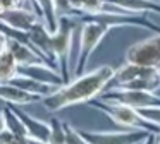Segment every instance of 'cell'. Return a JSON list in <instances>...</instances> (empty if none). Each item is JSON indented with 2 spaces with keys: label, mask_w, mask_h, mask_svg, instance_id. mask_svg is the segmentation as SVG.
Wrapping results in <instances>:
<instances>
[{
  "label": "cell",
  "mask_w": 160,
  "mask_h": 144,
  "mask_svg": "<svg viewBox=\"0 0 160 144\" xmlns=\"http://www.w3.org/2000/svg\"><path fill=\"white\" fill-rule=\"evenodd\" d=\"M103 101H114L122 105L132 106V108H160V96L152 91H141V89H124V88H110L102 93Z\"/></svg>",
  "instance_id": "cell-5"
},
{
  "label": "cell",
  "mask_w": 160,
  "mask_h": 144,
  "mask_svg": "<svg viewBox=\"0 0 160 144\" xmlns=\"http://www.w3.org/2000/svg\"><path fill=\"white\" fill-rule=\"evenodd\" d=\"M26 0H0L2 9H14V7H22Z\"/></svg>",
  "instance_id": "cell-25"
},
{
  "label": "cell",
  "mask_w": 160,
  "mask_h": 144,
  "mask_svg": "<svg viewBox=\"0 0 160 144\" xmlns=\"http://www.w3.org/2000/svg\"><path fill=\"white\" fill-rule=\"evenodd\" d=\"M105 0H84V5L81 12L84 14H100L105 12Z\"/></svg>",
  "instance_id": "cell-23"
},
{
  "label": "cell",
  "mask_w": 160,
  "mask_h": 144,
  "mask_svg": "<svg viewBox=\"0 0 160 144\" xmlns=\"http://www.w3.org/2000/svg\"><path fill=\"white\" fill-rule=\"evenodd\" d=\"M2 10H4V9H2V3H0V14H2Z\"/></svg>",
  "instance_id": "cell-32"
},
{
  "label": "cell",
  "mask_w": 160,
  "mask_h": 144,
  "mask_svg": "<svg viewBox=\"0 0 160 144\" xmlns=\"http://www.w3.org/2000/svg\"><path fill=\"white\" fill-rule=\"evenodd\" d=\"M76 17L62 16L59 17V26L52 33V48L59 62V72L64 81H71V50H72L74 31H76Z\"/></svg>",
  "instance_id": "cell-3"
},
{
  "label": "cell",
  "mask_w": 160,
  "mask_h": 144,
  "mask_svg": "<svg viewBox=\"0 0 160 144\" xmlns=\"http://www.w3.org/2000/svg\"><path fill=\"white\" fill-rule=\"evenodd\" d=\"M19 74V64L16 57L9 50H5L0 55V84L11 82Z\"/></svg>",
  "instance_id": "cell-17"
},
{
  "label": "cell",
  "mask_w": 160,
  "mask_h": 144,
  "mask_svg": "<svg viewBox=\"0 0 160 144\" xmlns=\"http://www.w3.org/2000/svg\"><path fill=\"white\" fill-rule=\"evenodd\" d=\"M29 2H31L35 12L40 16V19L47 24L50 33H53L59 26V16L53 7V0H29Z\"/></svg>",
  "instance_id": "cell-14"
},
{
  "label": "cell",
  "mask_w": 160,
  "mask_h": 144,
  "mask_svg": "<svg viewBox=\"0 0 160 144\" xmlns=\"http://www.w3.org/2000/svg\"><path fill=\"white\" fill-rule=\"evenodd\" d=\"M19 74L28 75V77L35 79V81L53 86V88H59V86L66 84V81L60 75V72L55 67L48 65L47 62H38V64H31V65H21L19 67Z\"/></svg>",
  "instance_id": "cell-9"
},
{
  "label": "cell",
  "mask_w": 160,
  "mask_h": 144,
  "mask_svg": "<svg viewBox=\"0 0 160 144\" xmlns=\"http://www.w3.org/2000/svg\"><path fill=\"white\" fill-rule=\"evenodd\" d=\"M157 69H158V77H160V65H158V67H157Z\"/></svg>",
  "instance_id": "cell-33"
},
{
  "label": "cell",
  "mask_w": 160,
  "mask_h": 144,
  "mask_svg": "<svg viewBox=\"0 0 160 144\" xmlns=\"http://www.w3.org/2000/svg\"><path fill=\"white\" fill-rule=\"evenodd\" d=\"M64 129H66V144H88L83 134L74 129L69 122H64Z\"/></svg>",
  "instance_id": "cell-20"
},
{
  "label": "cell",
  "mask_w": 160,
  "mask_h": 144,
  "mask_svg": "<svg viewBox=\"0 0 160 144\" xmlns=\"http://www.w3.org/2000/svg\"><path fill=\"white\" fill-rule=\"evenodd\" d=\"M138 112L141 113V117L145 120H148L150 123L160 127V108H158V106H152V108H139Z\"/></svg>",
  "instance_id": "cell-22"
},
{
  "label": "cell",
  "mask_w": 160,
  "mask_h": 144,
  "mask_svg": "<svg viewBox=\"0 0 160 144\" xmlns=\"http://www.w3.org/2000/svg\"><path fill=\"white\" fill-rule=\"evenodd\" d=\"M71 2V5H72V9L76 10L78 14L81 12V10H83V5H84V0H69ZM78 17V16H76Z\"/></svg>",
  "instance_id": "cell-26"
},
{
  "label": "cell",
  "mask_w": 160,
  "mask_h": 144,
  "mask_svg": "<svg viewBox=\"0 0 160 144\" xmlns=\"http://www.w3.org/2000/svg\"><path fill=\"white\" fill-rule=\"evenodd\" d=\"M11 105V103H9ZM11 108L18 113V117L22 120L26 130H28V136L33 137V139H42V141H48V136H50V123L48 122H43L40 118H35L31 117L29 113L22 112L19 108V105H11Z\"/></svg>",
  "instance_id": "cell-11"
},
{
  "label": "cell",
  "mask_w": 160,
  "mask_h": 144,
  "mask_svg": "<svg viewBox=\"0 0 160 144\" xmlns=\"http://www.w3.org/2000/svg\"><path fill=\"white\" fill-rule=\"evenodd\" d=\"M12 84L14 86H18V88H21V89H24V91H28V93H31V94H38V96H47V94H50V93L53 91V86H48V84H43V82H38V81H35V79H31V77H28V75H22V74H18L14 79H12Z\"/></svg>",
  "instance_id": "cell-16"
},
{
  "label": "cell",
  "mask_w": 160,
  "mask_h": 144,
  "mask_svg": "<svg viewBox=\"0 0 160 144\" xmlns=\"http://www.w3.org/2000/svg\"><path fill=\"white\" fill-rule=\"evenodd\" d=\"M88 105L97 108L98 112L105 113L114 123L124 127V129H141L153 134H157L160 130V127L145 120L141 117V113L132 106L122 105V103H114V101H103V99H90Z\"/></svg>",
  "instance_id": "cell-2"
},
{
  "label": "cell",
  "mask_w": 160,
  "mask_h": 144,
  "mask_svg": "<svg viewBox=\"0 0 160 144\" xmlns=\"http://www.w3.org/2000/svg\"><path fill=\"white\" fill-rule=\"evenodd\" d=\"M155 136H157V134H150V136L146 137L141 144H155Z\"/></svg>",
  "instance_id": "cell-30"
},
{
  "label": "cell",
  "mask_w": 160,
  "mask_h": 144,
  "mask_svg": "<svg viewBox=\"0 0 160 144\" xmlns=\"http://www.w3.org/2000/svg\"><path fill=\"white\" fill-rule=\"evenodd\" d=\"M5 50H7V38L0 34V55L4 53Z\"/></svg>",
  "instance_id": "cell-28"
},
{
  "label": "cell",
  "mask_w": 160,
  "mask_h": 144,
  "mask_svg": "<svg viewBox=\"0 0 160 144\" xmlns=\"http://www.w3.org/2000/svg\"><path fill=\"white\" fill-rule=\"evenodd\" d=\"M29 137H18L9 130H4L0 134V144H28Z\"/></svg>",
  "instance_id": "cell-24"
},
{
  "label": "cell",
  "mask_w": 160,
  "mask_h": 144,
  "mask_svg": "<svg viewBox=\"0 0 160 144\" xmlns=\"http://www.w3.org/2000/svg\"><path fill=\"white\" fill-rule=\"evenodd\" d=\"M0 21L9 24L11 27L19 31H29L40 19L35 10H29L26 7H14V9H4L0 14Z\"/></svg>",
  "instance_id": "cell-10"
},
{
  "label": "cell",
  "mask_w": 160,
  "mask_h": 144,
  "mask_svg": "<svg viewBox=\"0 0 160 144\" xmlns=\"http://www.w3.org/2000/svg\"><path fill=\"white\" fill-rule=\"evenodd\" d=\"M7 130V122H5V115H4V110H0V134Z\"/></svg>",
  "instance_id": "cell-27"
},
{
  "label": "cell",
  "mask_w": 160,
  "mask_h": 144,
  "mask_svg": "<svg viewBox=\"0 0 160 144\" xmlns=\"http://www.w3.org/2000/svg\"><path fill=\"white\" fill-rule=\"evenodd\" d=\"M53 7H55V12L59 17L62 16H69V17H76L78 12L72 9L69 0H53Z\"/></svg>",
  "instance_id": "cell-21"
},
{
  "label": "cell",
  "mask_w": 160,
  "mask_h": 144,
  "mask_svg": "<svg viewBox=\"0 0 160 144\" xmlns=\"http://www.w3.org/2000/svg\"><path fill=\"white\" fill-rule=\"evenodd\" d=\"M0 99L5 103H11V105H33V103L43 99L38 94H31V93L24 91V89L14 86L12 82L7 84H0Z\"/></svg>",
  "instance_id": "cell-12"
},
{
  "label": "cell",
  "mask_w": 160,
  "mask_h": 144,
  "mask_svg": "<svg viewBox=\"0 0 160 144\" xmlns=\"http://www.w3.org/2000/svg\"><path fill=\"white\" fill-rule=\"evenodd\" d=\"M88 144H141L150 134L141 129H126V130H79Z\"/></svg>",
  "instance_id": "cell-6"
},
{
  "label": "cell",
  "mask_w": 160,
  "mask_h": 144,
  "mask_svg": "<svg viewBox=\"0 0 160 144\" xmlns=\"http://www.w3.org/2000/svg\"><path fill=\"white\" fill-rule=\"evenodd\" d=\"M4 115H5V122H7V130L9 132H12L14 136L18 137H29L28 136V130H26L24 123H22V120L18 117V113L14 112V110L11 108V105H5L4 108Z\"/></svg>",
  "instance_id": "cell-18"
},
{
  "label": "cell",
  "mask_w": 160,
  "mask_h": 144,
  "mask_svg": "<svg viewBox=\"0 0 160 144\" xmlns=\"http://www.w3.org/2000/svg\"><path fill=\"white\" fill-rule=\"evenodd\" d=\"M126 62L143 67H158L160 65V33L145 38L131 45L126 51Z\"/></svg>",
  "instance_id": "cell-7"
},
{
  "label": "cell",
  "mask_w": 160,
  "mask_h": 144,
  "mask_svg": "<svg viewBox=\"0 0 160 144\" xmlns=\"http://www.w3.org/2000/svg\"><path fill=\"white\" fill-rule=\"evenodd\" d=\"M50 123V136L48 142L50 144H66V129H64V122L59 120L57 117H52L48 120Z\"/></svg>",
  "instance_id": "cell-19"
},
{
  "label": "cell",
  "mask_w": 160,
  "mask_h": 144,
  "mask_svg": "<svg viewBox=\"0 0 160 144\" xmlns=\"http://www.w3.org/2000/svg\"><path fill=\"white\" fill-rule=\"evenodd\" d=\"M28 36H29V41H31V46L42 55L43 60L59 70V62H57V57H55L53 48H52V33L47 27V24L43 21H38L28 31Z\"/></svg>",
  "instance_id": "cell-8"
},
{
  "label": "cell",
  "mask_w": 160,
  "mask_h": 144,
  "mask_svg": "<svg viewBox=\"0 0 160 144\" xmlns=\"http://www.w3.org/2000/svg\"><path fill=\"white\" fill-rule=\"evenodd\" d=\"M7 50L16 57L19 67L21 65H31V64H38V62H45L43 57L28 43H21L18 40H9L7 38Z\"/></svg>",
  "instance_id": "cell-13"
},
{
  "label": "cell",
  "mask_w": 160,
  "mask_h": 144,
  "mask_svg": "<svg viewBox=\"0 0 160 144\" xmlns=\"http://www.w3.org/2000/svg\"><path fill=\"white\" fill-rule=\"evenodd\" d=\"M110 31V27L103 26L100 22L95 21H86L81 26V38H79V48H78V58L76 65L72 69V74L81 75L86 69L88 62L91 58V53L97 50V46L100 45V41L107 36V33Z\"/></svg>",
  "instance_id": "cell-4"
},
{
  "label": "cell",
  "mask_w": 160,
  "mask_h": 144,
  "mask_svg": "<svg viewBox=\"0 0 160 144\" xmlns=\"http://www.w3.org/2000/svg\"><path fill=\"white\" fill-rule=\"evenodd\" d=\"M107 2L115 3L122 10H128L132 14H160V3L157 0H107Z\"/></svg>",
  "instance_id": "cell-15"
},
{
  "label": "cell",
  "mask_w": 160,
  "mask_h": 144,
  "mask_svg": "<svg viewBox=\"0 0 160 144\" xmlns=\"http://www.w3.org/2000/svg\"><path fill=\"white\" fill-rule=\"evenodd\" d=\"M28 144H50L48 141H42V139H33V137H29L28 139Z\"/></svg>",
  "instance_id": "cell-29"
},
{
  "label": "cell",
  "mask_w": 160,
  "mask_h": 144,
  "mask_svg": "<svg viewBox=\"0 0 160 144\" xmlns=\"http://www.w3.org/2000/svg\"><path fill=\"white\" fill-rule=\"evenodd\" d=\"M114 72L115 69L110 65H100L86 74L78 75L76 79L53 89L50 94L43 96V106L48 112H59L71 105L88 103L107 89V84L114 77Z\"/></svg>",
  "instance_id": "cell-1"
},
{
  "label": "cell",
  "mask_w": 160,
  "mask_h": 144,
  "mask_svg": "<svg viewBox=\"0 0 160 144\" xmlns=\"http://www.w3.org/2000/svg\"><path fill=\"white\" fill-rule=\"evenodd\" d=\"M155 144H160V130L157 132V136H155Z\"/></svg>",
  "instance_id": "cell-31"
}]
</instances>
